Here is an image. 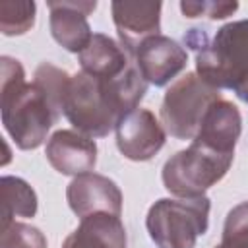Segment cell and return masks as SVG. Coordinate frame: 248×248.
I'll use <instances>...</instances> for the list:
<instances>
[{"mask_svg":"<svg viewBox=\"0 0 248 248\" xmlns=\"http://www.w3.org/2000/svg\"><path fill=\"white\" fill-rule=\"evenodd\" d=\"M147 81L134 62L120 76H93L79 72L70 78L62 112L78 132L103 138L143 99Z\"/></svg>","mask_w":248,"mask_h":248,"instance_id":"6da1fadb","label":"cell"},{"mask_svg":"<svg viewBox=\"0 0 248 248\" xmlns=\"http://www.w3.org/2000/svg\"><path fill=\"white\" fill-rule=\"evenodd\" d=\"M0 107L4 128L19 149H37L60 116V110L35 83H25L21 64L10 56H2Z\"/></svg>","mask_w":248,"mask_h":248,"instance_id":"7a4b0ae2","label":"cell"},{"mask_svg":"<svg viewBox=\"0 0 248 248\" xmlns=\"http://www.w3.org/2000/svg\"><path fill=\"white\" fill-rule=\"evenodd\" d=\"M184 41L196 50V70L205 83L232 89L248 103V19L223 25L211 39L202 29H190Z\"/></svg>","mask_w":248,"mask_h":248,"instance_id":"3957f363","label":"cell"},{"mask_svg":"<svg viewBox=\"0 0 248 248\" xmlns=\"http://www.w3.org/2000/svg\"><path fill=\"white\" fill-rule=\"evenodd\" d=\"M234 151L194 138L190 147L172 155L163 167L165 188L178 198H200L229 170Z\"/></svg>","mask_w":248,"mask_h":248,"instance_id":"277c9868","label":"cell"},{"mask_svg":"<svg viewBox=\"0 0 248 248\" xmlns=\"http://www.w3.org/2000/svg\"><path fill=\"white\" fill-rule=\"evenodd\" d=\"M209 225V200L182 198L155 202L145 219L151 240L157 248H194L196 238L207 231Z\"/></svg>","mask_w":248,"mask_h":248,"instance_id":"5b68a950","label":"cell"},{"mask_svg":"<svg viewBox=\"0 0 248 248\" xmlns=\"http://www.w3.org/2000/svg\"><path fill=\"white\" fill-rule=\"evenodd\" d=\"M221 101L217 87L198 74H186L174 81L161 103V122L176 140H194L207 110Z\"/></svg>","mask_w":248,"mask_h":248,"instance_id":"8992f818","label":"cell"},{"mask_svg":"<svg viewBox=\"0 0 248 248\" xmlns=\"http://www.w3.org/2000/svg\"><path fill=\"white\" fill-rule=\"evenodd\" d=\"M134 60L147 83L163 87L184 70L188 56L176 41L159 33L140 43L134 52Z\"/></svg>","mask_w":248,"mask_h":248,"instance_id":"52a82bcc","label":"cell"},{"mask_svg":"<svg viewBox=\"0 0 248 248\" xmlns=\"http://www.w3.org/2000/svg\"><path fill=\"white\" fill-rule=\"evenodd\" d=\"M116 145L126 159L147 161L165 145L163 126L147 108H136L118 122Z\"/></svg>","mask_w":248,"mask_h":248,"instance_id":"ba28073f","label":"cell"},{"mask_svg":"<svg viewBox=\"0 0 248 248\" xmlns=\"http://www.w3.org/2000/svg\"><path fill=\"white\" fill-rule=\"evenodd\" d=\"M66 198L72 211L81 219L93 213H110L120 217L122 211V194L118 186L110 178L95 172L76 176L68 184Z\"/></svg>","mask_w":248,"mask_h":248,"instance_id":"9c48e42d","label":"cell"},{"mask_svg":"<svg viewBox=\"0 0 248 248\" xmlns=\"http://www.w3.org/2000/svg\"><path fill=\"white\" fill-rule=\"evenodd\" d=\"M46 159L58 172L79 176L95 169L97 145L81 132L58 130L46 141Z\"/></svg>","mask_w":248,"mask_h":248,"instance_id":"30bf717a","label":"cell"},{"mask_svg":"<svg viewBox=\"0 0 248 248\" xmlns=\"http://www.w3.org/2000/svg\"><path fill=\"white\" fill-rule=\"evenodd\" d=\"M110 8L120 43L132 56L141 41L159 35L161 2H112Z\"/></svg>","mask_w":248,"mask_h":248,"instance_id":"8fae6325","label":"cell"},{"mask_svg":"<svg viewBox=\"0 0 248 248\" xmlns=\"http://www.w3.org/2000/svg\"><path fill=\"white\" fill-rule=\"evenodd\" d=\"M97 8V2H48L50 31L58 45L70 52H81L93 33L87 25V16Z\"/></svg>","mask_w":248,"mask_h":248,"instance_id":"7c38bea8","label":"cell"},{"mask_svg":"<svg viewBox=\"0 0 248 248\" xmlns=\"http://www.w3.org/2000/svg\"><path fill=\"white\" fill-rule=\"evenodd\" d=\"M62 248H126V231L120 217L93 213L81 219L79 227L66 236Z\"/></svg>","mask_w":248,"mask_h":248,"instance_id":"4fadbf2b","label":"cell"},{"mask_svg":"<svg viewBox=\"0 0 248 248\" xmlns=\"http://www.w3.org/2000/svg\"><path fill=\"white\" fill-rule=\"evenodd\" d=\"M134 62V56L122 45L103 33H93L89 45L79 52L81 70L93 76H120Z\"/></svg>","mask_w":248,"mask_h":248,"instance_id":"5bb4252c","label":"cell"},{"mask_svg":"<svg viewBox=\"0 0 248 248\" xmlns=\"http://www.w3.org/2000/svg\"><path fill=\"white\" fill-rule=\"evenodd\" d=\"M37 213V196L31 186L17 176L2 178V229L14 223V217H33Z\"/></svg>","mask_w":248,"mask_h":248,"instance_id":"9a60e30c","label":"cell"},{"mask_svg":"<svg viewBox=\"0 0 248 248\" xmlns=\"http://www.w3.org/2000/svg\"><path fill=\"white\" fill-rule=\"evenodd\" d=\"M35 23V2H0V29L4 35H23Z\"/></svg>","mask_w":248,"mask_h":248,"instance_id":"2e32d148","label":"cell"},{"mask_svg":"<svg viewBox=\"0 0 248 248\" xmlns=\"http://www.w3.org/2000/svg\"><path fill=\"white\" fill-rule=\"evenodd\" d=\"M215 248H248V202H242L229 211L223 238Z\"/></svg>","mask_w":248,"mask_h":248,"instance_id":"e0dca14e","label":"cell"},{"mask_svg":"<svg viewBox=\"0 0 248 248\" xmlns=\"http://www.w3.org/2000/svg\"><path fill=\"white\" fill-rule=\"evenodd\" d=\"M0 248H46V238L39 229L14 221L2 229Z\"/></svg>","mask_w":248,"mask_h":248,"instance_id":"ac0fdd59","label":"cell"},{"mask_svg":"<svg viewBox=\"0 0 248 248\" xmlns=\"http://www.w3.org/2000/svg\"><path fill=\"white\" fill-rule=\"evenodd\" d=\"M236 2H182L180 10L186 17H211V19H223L229 17L232 12H236Z\"/></svg>","mask_w":248,"mask_h":248,"instance_id":"d6986e66","label":"cell"}]
</instances>
